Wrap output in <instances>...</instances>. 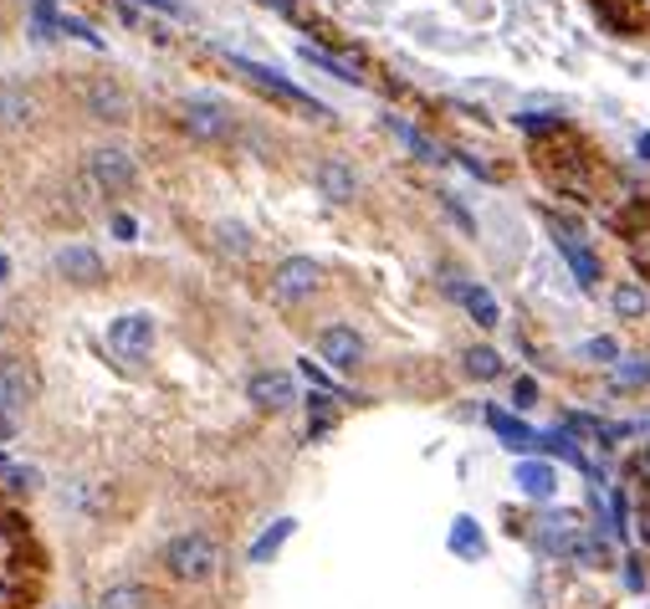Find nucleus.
Returning a JSON list of instances; mask_svg holds the SVG:
<instances>
[{
    "instance_id": "f257e3e1",
    "label": "nucleus",
    "mask_w": 650,
    "mask_h": 609,
    "mask_svg": "<svg viewBox=\"0 0 650 609\" xmlns=\"http://www.w3.org/2000/svg\"><path fill=\"white\" fill-rule=\"evenodd\" d=\"M164 574L175 584H210L221 574V543L210 533H179L164 543Z\"/></svg>"
},
{
    "instance_id": "f03ea898",
    "label": "nucleus",
    "mask_w": 650,
    "mask_h": 609,
    "mask_svg": "<svg viewBox=\"0 0 650 609\" xmlns=\"http://www.w3.org/2000/svg\"><path fill=\"white\" fill-rule=\"evenodd\" d=\"M231 67H236L252 88H262L266 98H277L282 108H293V113H302V119H328V108L318 103V98H308L302 88H293L282 73H272V67H262V62H246V57H231Z\"/></svg>"
},
{
    "instance_id": "7ed1b4c3",
    "label": "nucleus",
    "mask_w": 650,
    "mask_h": 609,
    "mask_svg": "<svg viewBox=\"0 0 650 609\" xmlns=\"http://www.w3.org/2000/svg\"><path fill=\"white\" fill-rule=\"evenodd\" d=\"M179 129L190 139L221 144V139H231L236 119H231V108H225L221 98H185V103H179Z\"/></svg>"
},
{
    "instance_id": "20e7f679",
    "label": "nucleus",
    "mask_w": 650,
    "mask_h": 609,
    "mask_svg": "<svg viewBox=\"0 0 650 609\" xmlns=\"http://www.w3.org/2000/svg\"><path fill=\"white\" fill-rule=\"evenodd\" d=\"M36 369H31V358L21 354H5L0 358V410L5 416H21V410H31L36 405Z\"/></svg>"
},
{
    "instance_id": "39448f33",
    "label": "nucleus",
    "mask_w": 650,
    "mask_h": 609,
    "mask_svg": "<svg viewBox=\"0 0 650 609\" xmlns=\"http://www.w3.org/2000/svg\"><path fill=\"white\" fill-rule=\"evenodd\" d=\"M318 287H323V267H318L312 256H287V262L272 272V298L277 302H308Z\"/></svg>"
},
{
    "instance_id": "423d86ee",
    "label": "nucleus",
    "mask_w": 650,
    "mask_h": 609,
    "mask_svg": "<svg viewBox=\"0 0 650 609\" xmlns=\"http://www.w3.org/2000/svg\"><path fill=\"white\" fill-rule=\"evenodd\" d=\"M108 348H113L123 364L144 358L148 348H154V318H148V312H123V318H113V323H108Z\"/></svg>"
},
{
    "instance_id": "0eeeda50",
    "label": "nucleus",
    "mask_w": 650,
    "mask_h": 609,
    "mask_svg": "<svg viewBox=\"0 0 650 609\" xmlns=\"http://www.w3.org/2000/svg\"><path fill=\"white\" fill-rule=\"evenodd\" d=\"M82 108H88V119H98V123H129L133 119V98L113 77H92L88 88H82Z\"/></svg>"
},
{
    "instance_id": "6e6552de",
    "label": "nucleus",
    "mask_w": 650,
    "mask_h": 609,
    "mask_svg": "<svg viewBox=\"0 0 650 609\" xmlns=\"http://www.w3.org/2000/svg\"><path fill=\"white\" fill-rule=\"evenodd\" d=\"M88 175L103 195H123V190H133L139 169H133V159L123 150H92L88 154Z\"/></svg>"
},
{
    "instance_id": "1a4fd4ad",
    "label": "nucleus",
    "mask_w": 650,
    "mask_h": 609,
    "mask_svg": "<svg viewBox=\"0 0 650 609\" xmlns=\"http://www.w3.org/2000/svg\"><path fill=\"white\" fill-rule=\"evenodd\" d=\"M57 272H62V277H67L73 287H103L108 262L92 252V246L73 241V246H62V252H57Z\"/></svg>"
},
{
    "instance_id": "9d476101",
    "label": "nucleus",
    "mask_w": 650,
    "mask_h": 609,
    "mask_svg": "<svg viewBox=\"0 0 650 609\" xmlns=\"http://www.w3.org/2000/svg\"><path fill=\"white\" fill-rule=\"evenodd\" d=\"M246 400L256 405V410H293L297 405V385H293V374H282V369H262L252 374V385H246Z\"/></svg>"
},
{
    "instance_id": "9b49d317",
    "label": "nucleus",
    "mask_w": 650,
    "mask_h": 609,
    "mask_svg": "<svg viewBox=\"0 0 650 609\" xmlns=\"http://www.w3.org/2000/svg\"><path fill=\"white\" fill-rule=\"evenodd\" d=\"M318 354H323L333 369L349 374V369H359V364H364V339H359L349 323H333V328H323V333H318Z\"/></svg>"
},
{
    "instance_id": "f8f14e48",
    "label": "nucleus",
    "mask_w": 650,
    "mask_h": 609,
    "mask_svg": "<svg viewBox=\"0 0 650 609\" xmlns=\"http://www.w3.org/2000/svg\"><path fill=\"white\" fill-rule=\"evenodd\" d=\"M312 185L323 190V200H333V206H349L359 195V179H354V169L343 159H318V169H312Z\"/></svg>"
},
{
    "instance_id": "ddd939ff",
    "label": "nucleus",
    "mask_w": 650,
    "mask_h": 609,
    "mask_svg": "<svg viewBox=\"0 0 650 609\" xmlns=\"http://www.w3.org/2000/svg\"><path fill=\"white\" fill-rule=\"evenodd\" d=\"M513 481H518V491L522 497H532V502H548V497L559 491V472H553L548 461H518Z\"/></svg>"
},
{
    "instance_id": "4468645a",
    "label": "nucleus",
    "mask_w": 650,
    "mask_h": 609,
    "mask_svg": "<svg viewBox=\"0 0 650 609\" xmlns=\"http://www.w3.org/2000/svg\"><path fill=\"white\" fill-rule=\"evenodd\" d=\"M36 119V103H31V92L21 82H0V123L5 129H26Z\"/></svg>"
},
{
    "instance_id": "2eb2a0df",
    "label": "nucleus",
    "mask_w": 650,
    "mask_h": 609,
    "mask_svg": "<svg viewBox=\"0 0 650 609\" xmlns=\"http://www.w3.org/2000/svg\"><path fill=\"white\" fill-rule=\"evenodd\" d=\"M385 129L399 139V144H405V150L415 154V159H426V164H445V150H441V144H430V139L420 134V129H410L405 119H385Z\"/></svg>"
},
{
    "instance_id": "dca6fc26",
    "label": "nucleus",
    "mask_w": 650,
    "mask_h": 609,
    "mask_svg": "<svg viewBox=\"0 0 650 609\" xmlns=\"http://www.w3.org/2000/svg\"><path fill=\"white\" fill-rule=\"evenodd\" d=\"M451 292H456V298H461V308L472 312V318H476L482 328H497V318H503V312H497V298H492L487 287H476V283L456 287V283H451Z\"/></svg>"
},
{
    "instance_id": "f3484780",
    "label": "nucleus",
    "mask_w": 650,
    "mask_h": 609,
    "mask_svg": "<svg viewBox=\"0 0 650 609\" xmlns=\"http://www.w3.org/2000/svg\"><path fill=\"white\" fill-rule=\"evenodd\" d=\"M487 425L497 435H503L513 451H538V431H528L522 420H513V416H503V410H487Z\"/></svg>"
},
{
    "instance_id": "a211bd4d",
    "label": "nucleus",
    "mask_w": 650,
    "mask_h": 609,
    "mask_svg": "<svg viewBox=\"0 0 650 609\" xmlns=\"http://www.w3.org/2000/svg\"><path fill=\"white\" fill-rule=\"evenodd\" d=\"M148 605H154V599H148L144 584H108L92 609H148Z\"/></svg>"
},
{
    "instance_id": "6ab92c4d",
    "label": "nucleus",
    "mask_w": 650,
    "mask_h": 609,
    "mask_svg": "<svg viewBox=\"0 0 650 609\" xmlns=\"http://www.w3.org/2000/svg\"><path fill=\"white\" fill-rule=\"evenodd\" d=\"M451 553H461V558H482V553H487V538H482L476 518H456V522H451Z\"/></svg>"
},
{
    "instance_id": "aec40b11",
    "label": "nucleus",
    "mask_w": 650,
    "mask_h": 609,
    "mask_svg": "<svg viewBox=\"0 0 650 609\" xmlns=\"http://www.w3.org/2000/svg\"><path fill=\"white\" fill-rule=\"evenodd\" d=\"M293 528H297L293 518H277V522H272V528H266V533L252 543V564H266V558H277V549L287 543V538H293Z\"/></svg>"
},
{
    "instance_id": "412c9836",
    "label": "nucleus",
    "mask_w": 650,
    "mask_h": 609,
    "mask_svg": "<svg viewBox=\"0 0 650 609\" xmlns=\"http://www.w3.org/2000/svg\"><path fill=\"white\" fill-rule=\"evenodd\" d=\"M563 256H569V267H574L579 287H594L599 283V256L590 252V241H579V246H559Z\"/></svg>"
},
{
    "instance_id": "4be33fe9",
    "label": "nucleus",
    "mask_w": 650,
    "mask_h": 609,
    "mask_svg": "<svg viewBox=\"0 0 650 609\" xmlns=\"http://www.w3.org/2000/svg\"><path fill=\"white\" fill-rule=\"evenodd\" d=\"M210 236H216V246H221L225 256H252V231H246V225H236V221H221L216 225V231H210Z\"/></svg>"
},
{
    "instance_id": "5701e85b",
    "label": "nucleus",
    "mask_w": 650,
    "mask_h": 609,
    "mask_svg": "<svg viewBox=\"0 0 650 609\" xmlns=\"http://www.w3.org/2000/svg\"><path fill=\"white\" fill-rule=\"evenodd\" d=\"M609 302H615V312H620V318H646V308H650V298L640 292L636 283H620L615 292H609Z\"/></svg>"
},
{
    "instance_id": "b1692460",
    "label": "nucleus",
    "mask_w": 650,
    "mask_h": 609,
    "mask_svg": "<svg viewBox=\"0 0 650 609\" xmlns=\"http://www.w3.org/2000/svg\"><path fill=\"white\" fill-rule=\"evenodd\" d=\"M466 374L472 379H497L503 374V354L497 348H466Z\"/></svg>"
},
{
    "instance_id": "393cba45",
    "label": "nucleus",
    "mask_w": 650,
    "mask_h": 609,
    "mask_svg": "<svg viewBox=\"0 0 650 609\" xmlns=\"http://www.w3.org/2000/svg\"><path fill=\"white\" fill-rule=\"evenodd\" d=\"M574 564H584V568H605V564H609V549L599 543V538L584 533V543L574 549Z\"/></svg>"
},
{
    "instance_id": "a878e982",
    "label": "nucleus",
    "mask_w": 650,
    "mask_h": 609,
    "mask_svg": "<svg viewBox=\"0 0 650 609\" xmlns=\"http://www.w3.org/2000/svg\"><path fill=\"white\" fill-rule=\"evenodd\" d=\"M518 129H528V134H559L563 119L559 113H518Z\"/></svg>"
},
{
    "instance_id": "bb28decb",
    "label": "nucleus",
    "mask_w": 650,
    "mask_h": 609,
    "mask_svg": "<svg viewBox=\"0 0 650 609\" xmlns=\"http://www.w3.org/2000/svg\"><path fill=\"white\" fill-rule=\"evenodd\" d=\"M615 385H650V358H640V364H620V369H615Z\"/></svg>"
},
{
    "instance_id": "cd10ccee",
    "label": "nucleus",
    "mask_w": 650,
    "mask_h": 609,
    "mask_svg": "<svg viewBox=\"0 0 650 609\" xmlns=\"http://www.w3.org/2000/svg\"><path fill=\"white\" fill-rule=\"evenodd\" d=\"M584 354H590V358H605V364H615V358H620V343H615V339H590V343H584Z\"/></svg>"
},
{
    "instance_id": "c85d7f7f",
    "label": "nucleus",
    "mask_w": 650,
    "mask_h": 609,
    "mask_svg": "<svg viewBox=\"0 0 650 609\" xmlns=\"http://www.w3.org/2000/svg\"><path fill=\"white\" fill-rule=\"evenodd\" d=\"M609 512H615V533H630V502H625V491H615V497H609Z\"/></svg>"
},
{
    "instance_id": "c756f323",
    "label": "nucleus",
    "mask_w": 650,
    "mask_h": 609,
    "mask_svg": "<svg viewBox=\"0 0 650 609\" xmlns=\"http://www.w3.org/2000/svg\"><path fill=\"white\" fill-rule=\"evenodd\" d=\"M57 26H62V31H73V36H82V42H88V46H103V36H98V31H92V26H82V21H73V15H62Z\"/></svg>"
},
{
    "instance_id": "7c9ffc66",
    "label": "nucleus",
    "mask_w": 650,
    "mask_h": 609,
    "mask_svg": "<svg viewBox=\"0 0 650 609\" xmlns=\"http://www.w3.org/2000/svg\"><path fill=\"white\" fill-rule=\"evenodd\" d=\"M456 159L466 164V169H472L476 179H497V169H492V164H482V159H476V154H456Z\"/></svg>"
},
{
    "instance_id": "2f4dec72",
    "label": "nucleus",
    "mask_w": 650,
    "mask_h": 609,
    "mask_svg": "<svg viewBox=\"0 0 650 609\" xmlns=\"http://www.w3.org/2000/svg\"><path fill=\"white\" fill-rule=\"evenodd\" d=\"M513 400H518L522 410H528V405L538 400V385H532V379H518V389H513Z\"/></svg>"
},
{
    "instance_id": "473e14b6",
    "label": "nucleus",
    "mask_w": 650,
    "mask_h": 609,
    "mask_svg": "<svg viewBox=\"0 0 650 609\" xmlns=\"http://www.w3.org/2000/svg\"><path fill=\"white\" fill-rule=\"evenodd\" d=\"M262 5H272L277 15H287V21H302V11H297V0H262Z\"/></svg>"
},
{
    "instance_id": "72a5a7b5",
    "label": "nucleus",
    "mask_w": 650,
    "mask_h": 609,
    "mask_svg": "<svg viewBox=\"0 0 650 609\" xmlns=\"http://www.w3.org/2000/svg\"><path fill=\"white\" fill-rule=\"evenodd\" d=\"M302 374H308V379H312V385H318V389H333V379H328V374L318 369L312 358H302Z\"/></svg>"
},
{
    "instance_id": "f704fd0d",
    "label": "nucleus",
    "mask_w": 650,
    "mask_h": 609,
    "mask_svg": "<svg viewBox=\"0 0 650 609\" xmlns=\"http://www.w3.org/2000/svg\"><path fill=\"white\" fill-rule=\"evenodd\" d=\"M113 231H119V236H123V241H133V236H139V225H133V221H129V215H113Z\"/></svg>"
},
{
    "instance_id": "c9c22d12",
    "label": "nucleus",
    "mask_w": 650,
    "mask_h": 609,
    "mask_svg": "<svg viewBox=\"0 0 650 609\" xmlns=\"http://www.w3.org/2000/svg\"><path fill=\"white\" fill-rule=\"evenodd\" d=\"M625 584H630V589H646V574H640V564H625Z\"/></svg>"
},
{
    "instance_id": "e433bc0d",
    "label": "nucleus",
    "mask_w": 650,
    "mask_h": 609,
    "mask_svg": "<svg viewBox=\"0 0 650 609\" xmlns=\"http://www.w3.org/2000/svg\"><path fill=\"white\" fill-rule=\"evenodd\" d=\"M144 5H154V11H169V15L179 11V0H144Z\"/></svg>"
},
{
    "instance_id": "4c0bfd02",
    "label": "nucleus",
    "mask_w": 650,
    "mask_h": 609,
    "mask_svg": "<svg viewBox=\"0 0 650 609\" xmlns=\"http://www.w3.org/2000/svg\"><path fill=\"white\" fill-rule=\"evenodd\" d=\"M0 605H15V595H11V589H5V584H0Z\"/></svg>"
},
{
    "instance_id": "58836bf2",
    "label": "nucleus",
    "mask_w": 650,
    "mask_h": 609,
    "mask_svg": "<svg viewBox=\"0 0 650 609\" xmlns=\"http://www.w3.org/2000/svg\"><path fill=\"white\" fill-rule=\"evenodd\" d=\"M640 154H646V159H650V134H646V139H640Z\"/></svg>"
},
{
    "instance_id": "ea45409f",
    "label": "nucleus",
    "mask_w": 650,
    "mask_h": 609,
    "mask_svg": "<svg viewBox=\"0 0 650 609\" xmlns=\"http://www.w3.org/2000/svg\"><path fill=\"white\" fill-rule=\"evenodd\" d=\"M5 272H11V262H5V256H0V277H5Z\"/></svg>"
},
{
    "instance_id": "a19ab883",
    "label": "nucleus",
    "mask_w": 650,
    "mask_h": 609,
    "mask_svg": "<svg viewBox=\"0 0 650 609\" xmlns=\"http://www.w3.org/2000/svg\"><path fill=\"white\" fill-rule=\"evenodd\" d=\"M5 533H11V528H0V553H5Z\"/></svg>"
},
{
    "instance_id": "79ce46f5",
    "label": "nucleus",
    "mask_w": 650,
    "mask_h": 609,
    "mask_svg": "<svg viewBox=\"0 0 650 609\" xmlns=\"http://www.w3.org/2000/svg\"><path fill=\"white\" fill-rule=\"evenodd\" d=\"M646 277H650V272H646Z\"/></svg>"
}]
</instances>
